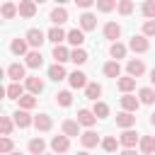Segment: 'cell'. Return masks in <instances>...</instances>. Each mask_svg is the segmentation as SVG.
Listing matches in <instances>:
<instances>
[{"label": "cell", "mask_w": 155, "mask_h": 155, "mask_svg": "<svg viewBox=\"0 0 155 155\" xmlns=\"http://www.w3.org/2000/svg\"><path fill=\"white\" fill-rule=\"evenodd\" d=\"M119 140H121V148L124 150H133L138 145V140H140V133H136L133 126H131V128H124V133L119 136Z\"/></svg>", "instance_id": "1"}, {"label": "cell", "mask_w": 155, "mask_h": 155, "mask_svg": "<svg viewBox=\"0 0 155 155\" xmlns=\"http://www.w3.org/2000/svg\"><path fill=\"white\" fill-rule=\"evenodd\" d=\"M128 48H131L133 53H145V51L150 48V41H148L145 34H138V36H133V39L128 41Z\"/></svg>", "instance_id": "2"}, {"label": "cell", "mask_w": 155, "mask_h": 155, "mask_svg": "<svg viewBox=\"0 0 155 155\" xmlns=\"http://www.w3.org/2000/svg\"><path fill=\"white\" fill-rule=\"evenodd\" d=\"M12 119H15L17 128H29V126L34 124V116H29V109H22V107L12 114Z\"/></svg>", "instance_id": "3"}, {"label": "cell", "mask_w": 155, "mask_h": 155, "mask_svg": "<svg viewBox=\"0 0 155 155\" xmlns=\"http://www.w3.org/2000/svg\"><path fill=\"white\" fill-rule=\"evenodd\" d=\"M24 36H27V41H29V46H31V48H41V44H44V41H48V36H46L41 29H29Z\"/></svg>", "instance_id": "4"}, {"label": "cell", "mask_w": 155, "mask_h": 155, "mask_svg": "<svg viewBox=\"0 0 155 155\" xmlns=\"http://www.w3.org/2000/svg\"><path fill=\"white\" fill-rule=\"evenodd\" d=\"M51 150L53 153H68L70 150V136H53L51 138Z\"/></svg>", "instance_id": "5"}, {"label": "cell", "mask_w": 155, "mask_h": 155, "mask_svg": "<svg viewBox=\"0 0 155 155\" xmlns=\"http://www.w3.org/2000/svg\"><path fill=\"white\" fill-rule=\"evenodd\" d=\"M136 111H128V109H124V111H119L116 114V126L119 128H131L133 124H136V116H133Z\"/></svg>", "instance_id": "6"}, {"label": "cell", "mask_w": 155, "mask_h": 155, "mask_svg": "<svg viewBox=\"0 0 155 155\" xmlns=\"http://www.w3.org/2000/svg\"><path fill=\"white\" fill-rule=\"evenodd\" d=\"M61 131H63L65 136H70V138H78V136H80V121H78V119H65V121L61 124Z\"/></svg>", "instance_id": "7"}, {"label": "cell", "mask_w": 155, "mask_h": 155, "mask_svg": "<svg viewBox=\"0 0 155 155\" xmlns=\"http://www.w3.org/2000/svg\"><path fill=\"white\" fill-rule=\"evenodd\" d=\"M80 143H82V148H97V145L102 143V138H99L92 128H87L85 133H80Z\"/></svg>", "instance_id": "8"}, {"label": "cell", "mask_w": 155, "mask_h": 155, "mask_svg": "<svg viewBox=\"0 0 155 155\" xmlns=\"http://www.w3.org/2000/svg\"><path fill=\"white\" fill-rule=\"evenodd\" d=\"M24 63H27V68H41V65H44L41 51H39V48H31V51L24 56Z\"/></svg>", "instance_id": "9"}, {"label": "cell", "mask_w": 155, "mask_h": 155, "mask_svg": "<svg viewBox=\"0 0 155 155\" xmlns=\"http://www.w3.org/2000/svg\"><path fill=\"white\" fill-rule=\"evenodd\" d=\"M126 73L133 75V78H140V75L145 73V63H143L140 58H131V61L126 63Z\"/></svg>", "instance_id": "10"}, {"label": "cell", "mask_w": 155, "mask_h": 155, "mask_svg": "<svg viewBox=\"0 0 155 155\" xmlns=\"http://www.w3.org/2000/svg\"><path fill=\"white\" fill-rule=\"evenodd\" d=\"M68 82H70L73 90H82V87L87 85V75H85L82 70H73V73L68 75Z\"/></svg>", "instance_id": "11"}, {"label": "cell", "mask_w": 155, "mask_h": 155, "mask_svg": "<svg viewBox=\"0 0 155 155\" xmlns=\"http://www.w3.org/2000/svg\"><path fill=\"white\" fill-rule=\"evenodd\" d=\"M119 102H121V109H128V111H138V107H140V99L131 92H124V97Z\"/></svg>", "instance_id": "12"}, {"label": "cell", "mask_w": 155, "mask_h": 155, "mask_svg": "<svg viewBox=\"0 0 155 155\" xmlns=\"http://www.w3.org/2000/svg\"><path fill=\"white\" fill-rule=\"evenodd\" d=\"M78 121H80V126L92 128V126L97 124V114H94V111H90V109H80V111H78Z\"/></svg>", "instance_id": "13"}, {"label": "cell", "mask_w": 155, "mask_h": 155, "mask_svg": "<svg viewBox=\"0 0 155 155\" xmlns=\"http://www.w3.org/2000/svg\"><path fill=\"white\" fill-rule=\"evenodd\" d=\"M10 51H12L15 56H27V53H29V41H27V36H24V39H12Z\"/></svg>", "instance_id": "14"}, {"label": "cell", "mask_w": 155, "mask_h": 155, "mask_svg": "<svg viewBox=\"0 0 155 155\" xmlns=\"http://www.w3.org/2000/svg\"><path fill=\"white\" fill-rule=\"evenodd\" d=\"M136 80H138V78H133V75H124V78L119 75V78H116V87H119L121 92H133V90H136Z\"/></svg>", "instance_id": "15"}, {"label": "cell", "mask_w": 155, "mask_h": 155, "mask_svg": "<svg viewBox=\"0 0 155 155\" xmlns=\"http://www.w3.org/2000/svg\"><path fill=\"white\" fill-rule=\"evenodd\" d=\"M24 87H27V85H22L19 80H12V82L7 85V90H5L7 99H19V97L24 94Z\"/></svg>", "instance_id": "16"}, {"label": "cell", "mask_w": 155, "mask_h": 155, "mask_svg": "<svg viewBox=\"0 0 155 155\" xmlns=\"http://www.w3.org/2000/svg\"><path fill=\"white\" fill-rule=\"evenodd\" d=\"M51 126H53V119H51L48 114H39V116H34V128H36V131L46 133V131H51Z\"/></svg>", "instance_id": "17"}, {"label": "cell", "mask_w": 155, "mask_h": 155, "mask_svg": "<svg viewBox=\"0 0 155 155\" xmlns=\"http://www.w3.org/2000/svg\"><path fill=\"white\" fill-rule=\"evenodd\" d=\"M17 7H19V17H24V19H31L36 15V2L34 0H22Z\"/></svg>", "instance_id": "18"}, {"label": "cell", "mask_w": 155, "mask_h": 155, "mask_svg": "<svg viewBox=\"0 0 155 155\" xmlns=\"http://www.w3.org/2000/svg\"><path fill=\"white\" fill-rule=\"evenodd\" d=\"M78 19H80V29H85V31H92V29H97V17H94L92 12H82Z\"/></svg>", "instance_id": "19"}, {"label": "cell", "mask_w": 155, "mask_h": 155, "mask_svg": "<svg viewBox=\"0 0 155 155\" xmlns=\"http://www.w3.org/2000/svg\"><path fill=\"white\" fill-rule=\"evenodd\" d=\"M46 36H48V41L61 44V41H65V39H68V31H63V29H61V24H53V27L46 31Z\"/></svg>", "instance_id": "20"}, {"label": "cell", "mask_w": 155, "mask_h": 155, "mask_svg": "<svg viewBox=\"0 0 155 155\" xmlns=\"http://www.w3.org/2000/svg\"><path fill=\"white\" fill-rule=\"evenodd\" d=\"M48 78L53 80V82H61V80H65L68 78V73H65V68H63V63H53L51 68H48Z\"/></svg>", "instance_id": "21"}, {"label": "cell", "mask_w": 155, "mask_h": 155, "mask_svg": "<svg viewBox=\"0 0 155 155\" xmlns=\"http://www.w3.org/2000/svg\"><path fill=\"white\" fill-rule=\"evenodd\" d=\"M48 19H51L53 24H63V22H68V10H65L63 5H58V7H53V10H51Z\"/></svg>", "instance_id": "22"}, {"label": "cell", "mask_w": 155, "mask_h": 155, "mask_svg": "<svg viewBox=\"0 0 155 155\" xmlns=\"http://www.w3.org/2000/svg\"><path fill=\"white\" fill-rule=\"evenodd\" d=\"M126 53H128V46H124L119 39H116V41H111V46H109V56H111V58H116V61H119V58H126Z\"/></svg>", "instance_id": "23"}, {"label": "cell", "mask_w": 155, "mask_h": 155, "mask_svg": "<svg viewBox=\"0 0 155 155\" xmlns=\"http://www.w3.org/2000/svg\"><path fill=\"white\" fill-rule=\"evenodd\" d=\"M24 85H27V90L34 92V94H41V92H44V80L36 78V75H29V78L24 80Z\"/></svg>", "instance_id": "24"}, {"label": "cell", "mask_w": 155, "mask_h": 155, "mask_svg": "<svg viewBox=\"0 0 155 155\" xmlns=\"http://www.w3.org/2000/svg\"><path fill=\"white\" fill-rule=\"evenodd\" d=\"M138 150L145 153V155L155 153V136H140V140H138Z\"/></svg>", "instance_id": "25"}, {"label": "cell", "mask_w": 155, "mask_h": 155, "mask_svg": "<svg viewBox=\"0 0 155 155\" xmlns=\"http://www.w3.org/2000/svg\"><path fill=\"white\" fill-rule=\"evenodd\" d=\"M0 12H2V19H15V17L19 15V7H17L15 2L5 0V2H2V7H0Z\"/></svg>", "instance_id": "26"}, {"label": "cell", "mask_w": 155, "mask_h": 155, "mask_svg": "<svg viewBox=\"0 0 155 155\" xmlns=\"http://www.w3.org/2000/svg\"><path fill=\"white\" fill-rule=\"evenodd\" d=\"M119 36H121V27H119L116 22H107V24H104V39L116 41Z\"/></svg>", "instance_id": "27"}, {"label": "cell", "mask_w": 155, "mask_h": 155, "mask_svg": "<svg viewBox=\"0 0 155 155\" xmlns=\"http://www.w3.org/2000/svg\"><path fill=\"white\" fill-rule=\"evenodd\" d=\"M65 41H68L70 46H82V44H85V29H70Z\"/></svg>", "instance_id": "28"}, {"label": "cell", "mask_w": 155, "mask_h": 155, "mask_svg": "<svg viewBox=\"0 0 155 155\" xmlns=\"http://www.w3.org/2000/svg\"><path fill=\"white\" fill-rule=\"evenodd\" d=\"M24 65H27V63H24ZM24 65H22V63H10V65H7V78H10V80H22V78H27V75H24Z\"/></svg>", "instance_id": "29"}, {"label": "cell", "mask_w": 155, "mask_h": 155, "mask_svg": "<svg viewBox=\"0 0 155 155\" xmlns=\"http://www.w3.org/2000/svg\"><path fill=\"white\" fill-rule=\"evenodd\" d=\"M85 97L92 99V102H97V99L102 97V85H99V82H87V85H85Z\"/></svg>", "instance_id": "30"}, {"label": "cell", "mask_w": 155, "mask_h": 155, "mask_svg": "<svg viewBox=\"0 0 155 155\" xmlns=\"http://www.w3.org/2000/svg\"><path fill=\"white\" fill-rule=\"evenodd\" d=\"M53 58H56L58 63L70 61V48H68V46H63V44H56V46H53Z\"/></svg>", "instance_id": "31"}, {"label": "cell", "mask_w": 155, "mask_h": 155, "mask_svg": "<svg viewBox=\"0 0 155 155\" xmlns=\"http://www.w3.org/2000/svg\"><path fill=\"white\" fill-rule=\"evenodd\" d=\"M87 58H90V56H87V51H85L82 46H75V48L70 51V61H73L75 65H82V63H87Z\"/></svg>", "instance_id": "32"}, {"label": "cell", "mask_w": 155, "mask_h": 155, "mask_svg": "<svg viewBox=\"0 0 155 155\" xmlns=\"http://www.w3.org/2000/svg\"><path fill=\"white\" fill-rule=\"evenodd\" d=\"M102 150H107V153H116L119 148H121V140H116L114 136H107V138H102Z\"/></svg>", "instance_id": "33"}, {"label": "cell", "mask_w": 155, "mask_h": 155, "mask_svg": "<svg viewBox=\"0 0 155 155\" xmlns=\"http://www.w3.org/2000/svg\"><path fill=\"white\" fill-rule=\"evenodd\" d=\"M104 75H107V78H119V75H121V65H119L116 58L109 61V63H104Z\"/></svg>", "instance_id": "34"}, {"label": "cell", "mask_w": 155, "mask_h": 155, "mask_svg": "<svg viewBox=\"0 0 155 155\" xmlns=\"http://www.w3.org/2000/svg\"><path fill=\"white\" fill-rule=\"evenodd\" d=\"M138 99H140V104H153L155 102V90L153 87H140L138 90Z\"/></svg>", "instance_id": "35"}, {"label": "cell", "mask_w": 155, "mask_h": 155, "mask_svg": "<svg viewBox=\"0 0 155 155\" xmlns=\"http://www.w3.org/2000/svg\"><path fill=\"white\" fill-rule=\"evenodd\" d=\"M44 150H46V143H44V138H41V136L29 140V153H31V155H41Z\"/></svg>", "instance_id": "36"}, {"label": "cell", "mask_w": 155, "mask_h": 155, "mask_svg": "<svg viewBox=\"0 0 155 155\" xmlns=\"http://www.w3.org/2000/svg\"><path fill=\"white\" fill-rule=\"evenodd\" d=\"M17 102H19V107H22V109H34V107H36V94H34V92L22 94Z\"/></svg>", "instance_id": "37"}, {"label": "cell", "mask_w": 155, "mask_h": 155, "mask_svg": "<svg viewBox=\"0 0 155 155\" xmlns=\"http://www.w3.org/2000/svg\"><path fill=\"white\" fill-rule=\"evenodd\" d=\"M15 126H17L15 119H10V116H0V133H2V136H10Z\"/></svg>", "instance_id": "38"}, {"label": "cell", "mask_w": 155, "mask_h": 155, "mask_svg": "<svg viewBox=\"0 0 155 155\" xmlns=\"http://www.w3.org/2000/svg\"><path fill=\"white\" fill-rule=\"evenodd\" d=\"M56 102H58L61 107H70V104H73V92H70V90H61V92L56 94Z\"/></svg>", "instance_id": "39"}, {"label": "cell", "mask_w": 155, "mask_h": 155, "mask_svg": "<svg viewBox=\"0 0 155 155\" xmlns=\"http://www.w3.org/2000/svg\"><path fill=\"white\" fill-rule=\"evenodd\" d=\"M92 111L97 114V119H107L109 116V104H104V102H94V107H92Z\"/></svg>", "instance_id": "40"}, {"label": "cell", "mask_w": 155, "mask_h": 155, "mask_svg": "<svg viewBox=\"0 0 155 155\" xmlns=\"http://www.w3.org/2000/svg\"><path fill=\"white\" fill-rule=\"evenodd\" d=\"M116 10H119V15H124V17H128V15L133 12V0H119V5H116Z\"/></svg>", "instance_id": "41"}, {"label": "cell", "mask_w": 155, "mask_h": 155, "mask_svg": "<svg viewBox=\"0 0 155 155\" xmlns=\"http://www.w3.org/2000/svg\"><path fill=\"white\" fill-rule=\"evenodd\" d=\"M140 12H143V17L153 19V17H155V0H145V2L140 5Z\"/></svg>", "instance_id": "42"}, {"label": "cell", "mask_w": 155, "mask_h": 155, "mask_svg": "<svg viewBox=\"0 0 155 155\" xmlns=\"http://www.w3.org/2000/svg\"><path fill=\"white\" fill-rule=\"evenodd\" d=\"M116 5H119V0H97L99 12H111V10H116Z\"/></svg>", "instance_id": "43"}, {"label": "cell", "mask_w": 155, "mask_h": 155, "mask_svg": "<svg viewBox=\"0 0 155 155\" xmlns=\"http://www.w3.org/2000/svg\"><path fill=\"white\" fill-rule=\"evenodd\" d=\"M12 150H15L12 138H10V136H2V138H0V153H12Z\"/></svg>", "instance_id": "44"}, {"label": "cell", "mask_w": 155, "mask_h": 155, "mask_svg": "<svg viewBox=\"0 0 155 155\" xmlns=\"http://www.w3.org/2000/svg\"><path fill=\"white\" fill-rule=\"evenodd\" d=\"M143 34H145V36H155V17L143 24Z\"/></svg>", "instance_id": "45"}, {"label": "cell", "mask_w": 155, "mask_h": 155, "mask_svg": "<svg viewBox=\"0 0 155 155\" xmlns=\"http://www.w3.org/2000/svg\"><path fill=\"white\" fill-rule=\"evenodd\" d=\"M94 2H97V0H75V5H78V7H82V10H87V7H92Z\"/></svg>", "instance_id": "46"}, {"label": "cell", "mask_w": 155, "mask_h": 155, "mask_svg": "<svg viewBox=\"0 0 155 155\" xmlns=\"http://www.w3.org/2000/svg\"><path fill=\"white\" fill-rule=\"evenodd\" d=\"M150 82H153V85H155V68H153V70H150Z\"/></svg>", "instance_id": "47"}, {"label": "cell", "mask_w": 155, "mask_h": 155, "mask_svg": "<svg viewBox=\"0 0 155 155\" xmlns=\"http://www.w3.org/2000/svg\"><path fill=\"white\" fill-rule=\"evenodd\" d=\"M150 126H155V111L150 114Z\"/></svg>", "instance_id": "48"}, {"label": "cell", "mask_w": 155, "mask_h": 155, "mask_svg": "<svg viewBox=\"0 0 155 155\" xmlns=\"http://www.w3.org/2000/svg\"><path fill=\"white\" fill-rule=\"evenodd\" d=\"M65 2H68V0H56V5H65Z\"/></svg>", "instance_id": "49"}, {"label": "cell", "mask_w": 155, "mask_h": 155, "mask_svg": "<svg viewBox=\"0 0 155 155\" xmlns=\"http://www.w3.org/2000/svg\"><path fill=\"white\" fill-rule=\"evenodd\" d=\"M34 2H36V5H41V2H46V0H34Z\"/></svg>", "instance_id": "50"}]
</instances>
